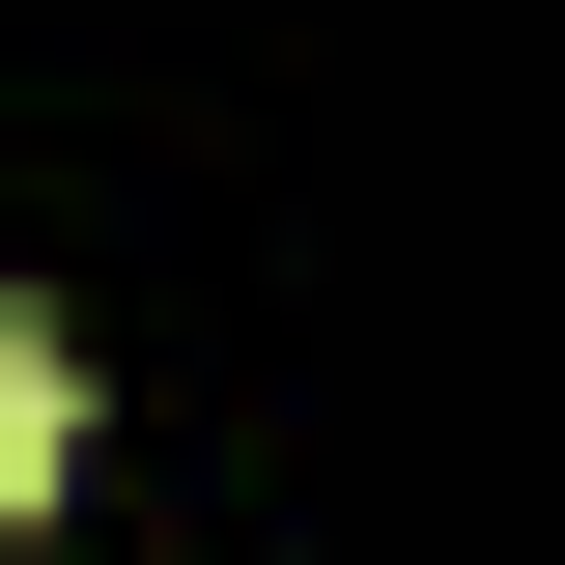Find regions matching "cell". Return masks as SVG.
<instances>
[{"label": "cell", "mask_w": 565, "mask_h": 565, "mask_svg": "<svg viewBox=\"0 0 565 565\" xmlns=\"http://www.w3.org/2000/svg\"><path fill=\"white\" fill-rule=\"evenodd\" d=\"M57 452H85V367H57V311H0V537L57 509Z\"/></svg>", "instance_id": "obj_1"}]
</instances>
